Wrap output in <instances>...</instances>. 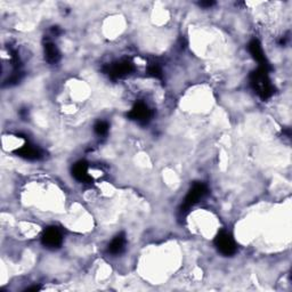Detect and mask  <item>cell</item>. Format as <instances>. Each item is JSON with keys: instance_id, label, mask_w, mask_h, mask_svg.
<instances>
[{"instance_id": "4", "label": "cell", "mask_w": 292, "mask_h": 292, "mask_svg": "<svg viewBox=\"0 0 292 292\" xmlns=\"http://www.w3.org/2000/svg\"><path fill=\"white\" fill-rule=\"evenodd\" d=\"M152 116V110L149 107L148 104L142 101L135 103V105L128 112V118L138 122L139 124H148Z\"/></svg>"}, {"instance_id": "3", "label": "cell", "mask_w": 292, "mask_h": 292, "mask_svg": "<svg viewBox=\"0 0 292 292\" xmlns=\"http://www.w3.org/2000/svg\"><path fill=\"white\" fill-rule=\"evenodd\" d=\"M215 246L224 256H233L236 252V244L231 234L226 231H221L215 238Z\"/></svg>"}, {"instance_id": "1", "label": "cell", "mask_w": 292, "mask_h": 292, "mask_svg": "<svg viewBox=\"0 0 292 292\" xmlns=\"http://www.w3.org/2000/svg\"><path fill=\"white\" fill-rule=\"evenodd\" d=\"M268 71L269 69L258 66V69L250 75V85L263 101L268 100L274 94V86L269 79Z\"/></svg>"}, {"instance_id": "10", "label": "cell", "mask_w": 292, "mask_h": 292, "mask_svg": "<svg viewBox=\"0 0 292 292\" xmlns=\"http://www.w3.org/2000/svg\"><path fill=\"white\" fill-rule=\"evenodd\" d=\"M126 243H127V240L126 236H124V234H118V235L114 238L111 243L108 244V248H107V251L108 253L111 254H120L121 252H123L124 248H126Z\"/></svg>"}, {"instance_id": "5", "label": "cell", "mask_w": 292, "mask_h": 292, "mask_svg": "<svg viewBox=\"0 0 292 292\" xmlns=\"http://www.w3.org/2000/svg\"><path fill=\"white\" fill-rule=\"evenodd\" d=\"M104 71L112 79H121L134 71V64L128 60H122L107 65Z\"/></svg>"}, {"instance_id": "7", "label": "cell", "mask_w": 292, "mask_h": 292, "mask_svg": "<svg viewBox=\"0 0 292 292\" xmlns=\"http://www.w3.org/2000/svg\"><path fill=\"white\" fill-rule=\"evenodd\" d=\"M249 51L260 67L269 69V63L267 62V59H266L265 53L263 50V47H262V45H260V43L257 39H253V40L250 41Z\"/></svg>"}, {"instance_id": "13", "label": "cell", "mask_w": 292, "mask_h": 292, "mask_svg": "<svg viewBox=\"0 0 292 292\" xmlns=\"http://www.w3.org/2000/svg\"><path fill=\"white\" fill-rule=\"evenodd\" d=\"M108 123L106 121H97L94 126V130L98 136H105L108 133Z\"/></svg>"}, {"instance_id": "14", "label": "cell", "mask_w": 292, "mask_h": 292, "mask_svg": "<svg viewBox=\"0 0 292 292\" xmlns=\"http://www.w3.org/2000/svg\"><path fill=\"white\" fill-rule=\"evenodd\" d=\"M213 5H215V3H213V2H202V3H200V6L206 7V8L211 7V6H213Z\"/></svg>"}, {"instance_id": "6", "label": "cell", "mask_w": 292, "mask_h": 292, "mask_svg": "<svg viewBox=\"0 0 292 292\" xmlns=\"http://www.w3.org/2000/svg\"><path fill=\"white\" fill-rule=\"evenodd\" d=\"M41 243L44 247L48 249H57L63 243V236H62L61 231L57 227H48L46 228L43 235H41Z\"/></svg>"}, {"instance_id": "9", "label": "cell", "mask_w": 292, "mask_h": 292, "mask_svg": "<svg viewBox=\"0 0 292 292\" xmlns=\"http://www.w3.org/2000/svg\"><path fill=\"white\" fill-rule=\"evenodd\" d=\"M15 153L21 156V158L27 160H39L43 156L41 150L34 145H31L30 143H27L17 151H15Z\"/></svg>"}, {"instance_id": "8", "label": "cell", "mask_w": 292, "mask_h": 292, "mask_svg": "<svg viewBox=\"0 0 292 292\" xmlns=\"http://www.w3.org/2000/svg\"><path fill=\"white\" fill-rule=\"evenodd\" d=\"M72 176L78 181L81 182H92L93 177L88 173V163L86 161H79L72 168Z\"/></svg>"}, {"instance_id": "2", "label": "cell", "mask_w": 292, "mask_h": 292, "mask_svg": "<svg viewBox=\"0 0 292 292\" xmlns=\"http://www.w3.org/2000/svg\"><path fill=\"white\" fill-rule=\"evenodd\" d=\"M208 192V187L206 184H203V182L200 181H196L193 184V186L191 187V190L187 193L184 201H182L181 206L179 208V213L180 216H186L187 212L190 211L191 208L193 206H195L197 202H199L203 196L207 194Z\"/></svg>"}, {"instance_id": "11", "label": "cell", "mask_w": 292, "mask_h": 292, "mask_svg": "<svg viewBox=\"0 0 292 292\" xmlns=\"http://www.w3.org/2000/svg\"><path fill=\"white\" fill-rule=\"evenodd\" d=\"M44 49H45V57L48 63L55 64L60 61L61 59L60 50L57 48V46L51 43V41H47L44 46Z\"/></svg>"}, {"instance_id": "12", "label": "cell", "mask_w": 292, "mask_h": 292, "mask_svg": "<svg viewBox=\"0 0 292 292\" xmlns=\"http://www.w3.org/2000/svg\"><path fill=\"white\" fill-rule=\"evenodd\" d=\"M148 72H149V75H150L151 77L155 78V79H162V78H163L162 69H161V66H160L159 64H156V63L151 64V65L149 66Z\"/></svg>"}]
</instances>
